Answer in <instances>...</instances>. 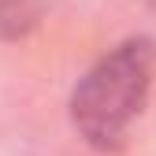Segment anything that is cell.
<instances>
[{
	"label": "cell",
	"instance_id": "cell-2",
	"mask_svg": "<svg viewBox=\"0 0 156 156\" xmlns=\"http://www.w3.org/2000/svg\"><path fill=\"white\" fill-rule=\"evenodd\" d=\"M45 0H0V41H15L37 26Z\"/></svg>",
	"mask_w": 156,
	"mask_h": 156
},
{
	"label": "cell",
	"instance_id": "cell-1",
	"mask_svg": "<svg viewBox=\"0 0 156 156\" xmlns=\"http://www.w3.org/2000/svg\"><path fill=\"white\" fill-rule=\"evenodd\" d=\"M156 74V45L126 37L97 60L71 93V123L89 149L119 152L141 115Z\"/></svg>",
	"mask_w": 156,
	"mask_h": 156
}]
</instances>
